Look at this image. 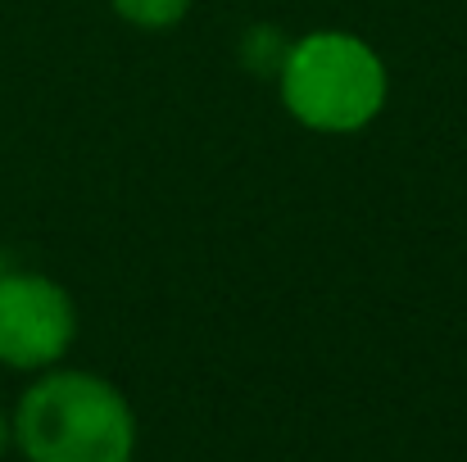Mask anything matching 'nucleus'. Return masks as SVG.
I'll return each instance as SVG.
<instances>
[{
	"instance_id": "nucleus-1",
	"label": "nucleus",
	"mask_w": 467,
	"mask_h": 462,
	"mask_svg": "<svg viewBox=\"0 0 467 462\" xmlns=\"http://www.w3.org/2000/svg\"><path fill=\"white\" fill-rule=\"evenodd\" d=\"M14 440L27 462H132L137 422L109 381L50 372L18 399Z\"/></svg>"
},
{
	"instance_id": "nucleus-2",
	"label": "nucleus",
	"mask_w": 467,
	"mask_h": 462,
	"mask_svg": "<svg viewBox=\"0 0 467 462\" xmlns=\"http://www.w3.org/2000/svg\"><path fill=\"white\" fill-rule=\"evenodd\" d=\"M381 55L349 32H309L282 55V105L309 132H358L386 105Z\"/></svg>"
},
{
	"instance_id": "nucleus-3",
	"label": "nucleus",
	"mask_w": 467,
	"mask_h": 462,
	"mask_svg": "<svg viewBox=\"0 0 467 462\" xmlns=\"http://www.w3.org/2000/svg\"><path fill=\"white\" fill-rule=\"evenodd\" d=\"M78 335L64 286L36 272H0V363L18 372L55 367Z\"/></svg>"
},
{
	"instance_id": "nucleus-4",
	"label": "nucleus",
	"mask_w": 467,
	"mask_h": 462,
	"mask_svg": "<svg viewBox=\"0 0 467 462\" xmlns=\"http://www.w3.org/2000/svg\"><path fill=\"white\" fill-rule=\"evenodd\" d=\"M114 14L132 27H146V32H163V27H177L191 9V0H109Z\"/></svg>"
},
{
	"instance_id": "nucleus-5",
	"label": "nucleus",
	"mask_w": 467,
	"mask_h": 462,
	"mask_svg": "<svg viewBox=\"0 0 467 462\" xmlns=\"http://www.w3.org/2000/svg\"><path fill=\"white\" fill-rule=\"evenodd\" d=\"M9 436H14V422H5V413H0V454H5V445H9Z\"/></svg>"
},
{
	"instance_id": "nucleus-6",
	"label": "nucleus",
	"mask_w": 467,
	"mask_h": 462,
	"mask_svg": "<svg viewBox=\"0 0 467 462\" xmlns=\"http://www.w3.org/2000/svg\"><path fill=\"white\" fill-rule=\"evenodd\" d=\"M0 272H5V268H0Z\"/></svg>"
}]
</instances>
